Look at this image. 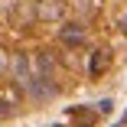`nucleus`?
Returning a JSON list of instances; mask_svg holds the SVG:
<instances>
[{
  "label": "nucleus",
  "mask_w": 127,
  "mask_h": 127,
  "mask_svg": "<svg viewBox=\"0 0 127 127\" xmlns=\"http://www.w3.org/2000/svg\"><path fill=\"white\" fill-rule=\"evenodd\" d=\"M65 13V3H59V0H39L36 3V16L39 20H59Z\"/></svg>",
  "instance_id": "obj_1"
},
{
  "label": "nucleus",
  "mask_w": 127,
  "mask_h": 127,
  "mask_svg": "<svg viewBox=\"0 0 127 127\" xmlns=\"http://www.w3.org/2000/svg\"><path fill=\"white\" fill-rule=\"evenodd\" d=\"M62 42H65V46H82V42H85V30L78 26V23L62 26Z\"/></svg>",
  "instance_id": "obj_2"
},
{
  "label": "nucleus",
  "mask_w": 127,
  "mask_h": 127,
  "mask_svg": "<svg viewBox=\"0 0 127 127\" xmlns=\"http://www.w3.org/2000/svg\"><path fill=\"white\" fill-rule=\"evenodd\" d=\"M104 68H108V52L101 49V52H95V59H91V65H88V72H91V75H101Z\"/></svg>",
  "instance_id": "obj_3"
},
{
  "label": "nucleus",
  "mask_w": 127,
  "mask_h": 127,
  "mask_svg": "<svg viewBox=\"0 0 127 127\" xmlns=\"http://www.w3.org/2000/svg\"><path fill=\"white\" fill-rule=\"evenodd\" d=\"M56 127H59V124H56Z\"/></svg>",
  "instance_id": "obj_4"
}]
</instances>
